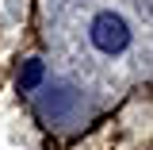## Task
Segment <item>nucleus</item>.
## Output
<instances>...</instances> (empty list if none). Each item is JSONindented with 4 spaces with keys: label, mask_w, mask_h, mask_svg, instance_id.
Wrapping results in <instances>:
<instances>
[{
    "label": "nucleus",
    "mask_w": 153,
    "mask_h": 150,
    "mask_svg": "<svg viewBox=\"0 0 153 150\" xmlns=\"http://www.w3.org/2000/svg\"><path fill=\"white\" fill-rule=\"evenodd\" d=\"M92 42L96 50H103V54H119V50H126V42H130V27H126V19L115 16V12H100L92 19Z\"/></svg>",
    "instance_id": "1"
},
{
    "label": "nucleus",
    "mask_w": 153,
    "mask_h": 150,
    "mask_svg": "<svg viewBox=\"0 0 153 150\" xmlns=\"http://www.w3.org/2000/svg\"><path fill=\"white\" fill-rule=\"evenodd\" d=\"M42 62H27L23 66V73H19V89H38V81H42Z\"/></svg>",
    "instance_id": "2"
}]
</instances>
